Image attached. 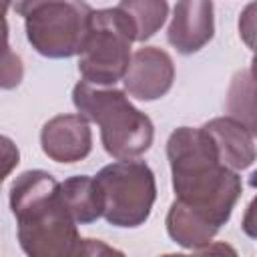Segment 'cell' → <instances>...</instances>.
Returning a JSON list of instances; mask_svg holds the SVG:
<instances>
[{"label":"cell","instance_id":"cell-1","mask_svg":"<svg viewBox=\"0 0 257 257\" xmlns=\"http://www.w3.org/2000/svg\"><path fill=\"white\" fill-rule=\"evenodd\" d=\"M167 159L177 201L223 227L241 197L239 173L227 169L209 135L199 126H179L169 135Z\"/></svg>","mask_w":257,"mask_h":257},{"label":"cell","instance_id":"cell-2","mask_svg":"<svg viewBox=\"0 0 257 257\" xmlns=\"http://www.w3.org/2000/svg\"><path fill=\"white\" fill-rule=\"evenodd\" d=\"M10 209L26 257H72L80 241L78 225L60 197V183L50 173H20L10 185Z\"/></svg>","mask_w":257,"mask_h":257},{"label":"cell","instance_id":"cell-3","mask_svg":"<svg viewBox=\"0 0 257 257\" xmlns=\"http://www.w3.org/2000/svg\"><path fill=\"white\" fill-rule=\"evenodd\" d=\"M72 104L78 114L100 128L104 151L116 161H131L145 155L155 139V126L149 114L139 110L120 88H100L76 82Z\"/></svg>","mask_w":257,"mask_h":257},{"label":"cell","instance_id":"cell-4","mask_svg":"<svg viewBox=\"0 0 257 257\" xmlns=\"http://www.w3.org/2000/svg\"><path fill=\"white\" fill-rule=\"evenodd\" d=\"M12 8L24 18L30 46L46 58L78 56L90 28L92 6L74 0L16 2Z\"/></svg>","mask_w":257,"mask_h":257},{"label":"cell","instance_id":"cell-5","mask_svg":"<svg viewBox=\"0 0 257 257\" xmlns=\"http://www.w3.org/2000/svg\"><path fill=\"white\" fill-rule=\"evenodd\" d=\"M133 42L135 28L118 6L92 10L88 36L78 54L82 82L110 88L122 80L131 64Z\"/></svg>","mask_w":257,"mask_h":257},{"label":"cell","instance_id":"cell-6","mask_svg":"<svg viewBox=\"0 0 257 257\" xmlns=\"http://www.w3.org/2000/svg\"><path fill=\"white\" fill-rule=\"evenodd\" d=\"M102 199V219L120 229L147 223L157 201V181L145 161H114L94 177Z\"/></svg>","mask_w":257,"mask_h":257},{"label":"cell","instance_id":"cell-7","mask_svg":"<svg viewBox=\"0 0 257 257\" xmlns=\"http://www.w3.org/2000/svg\"><path fill=\"white\" fill-rule=\"evenodd\" d=\"M175 82V62L159 46H143L133 52L122 78L124 92L137 100L153 102L163 98Z\"/></svg>","mask_w":257,"mask_h":257},{"label":"cell","instance_id":"cell-8","mask_svg":"<svg viewBox=\"0 0 257 257\" xmlns=\"http://www.w3.org/2000/svg\"><path fill=\"white\" fill-rule=\"evenodd\" d=\"M215 36V6L207 0H185L173 8L167 28L169 44L189 56L205 48Z\"/></svg>","mask_w":257,"mask_h":257},{"label":"cell","instance_id":"cell-9","mask_svg":"<svg viewBox=\"0 0 257 257\" xmlns=\"http://www.w3.org/2000/svg\"><path fill=\"white\" fill-rule=\"evenodd\" d=\"M42 153L54 163H78L92 151V131L80 114H56L40 131Z\"/></svg>","mask_w":257,"mask_h":257},{"label":"cell","instance_id":"cell-10","mask_svg":"<svg viewBox=\"0 0 257 257\" xmlns=\"http://www.w3.org/2000/svg\"><path fill=\"white\" fill-rule=\"evenodd\" d=\"M221 159V163L231 171H245L255 163V133L237 122L231 116L211 118L201 126Z\"/></svg>","mask_w":257,"mask_h":257},{"label":"cell","instance_id":"cell-11","mask_svg":"<svg viewBox=\"0 0 257 257\" xmlns=\"http://www.w3.org/2000/svg\"><path fill=\"white\" fill-rule=\"evenodd\" d=\"M165 225H167L169 237L177 245H181L185 249H193V251L209 245L213 241V237L219 233V227H215L201 213L193 211L191 207L183 205L177 199L171 203V207L167 211Z\"/></svg>","mask_w":257,"mask_h":257},{"label":"cell","instance_id":"cell-12","mask_svg":"<svg viewBox=\"0 0 257 257\" xmlns=\"http://www.w3.org/2000/svg\"><path fill=\"white\" fill-rule=\"evenodd\" d=\"M60 197L76 225H90L102 217L100 191L88 175H74L62 181Z\"/></svg>","mask_w":257,"mask_h":257},{"label":"cell","instance_id":"cell-13","mask_svg":"<svg viewBox=\"0 0 257 257\" xmlns=\"http://www.w3.org/2000/svg\"><path fill=\"white\" fill-rule=\"evenodd\" d=\"M116 6L128 16L135 28V42L153 38L169 16V4L165 0H122Z\"/></svg>","mask_w":257,"mask_h":257},{"label":"cell","instance_id":"cell-14","mask_svg":"<svg viewBox=\"0 0 257 257\" xmlns=\"http://www.w3.org/2000/svg\"><path fill=\"white\" fill-rule=\"evenodd\" d=\"M227 110L229 116L247 126L251 133H257L255 128V106H253V72L251 68L239 70L233 76V82L229 86L227 94Z\"/></svg>","mask_w":257,"mask_h":257},{"label":"cell","instance_id":"cell-15","mask_svg":"<svg viewBox=\"0 0 257 257\" xmlns=\"http://www.w3.org/2000/svg\"><path fill=\"white\" fill-rule=\"evenodd\" d=\"M10 6H12L10 2H0V90H12L20 86L24 78L22 58L10 48V42H8L6 12Z\"/></svg>","mask_w":257,"mask_h":257},{"label":"cell","instance_id":"cell-16","mask_svg":"<svg viewBox=\"0 0 257 257\" xmlns=\"http://www.w3.org/2000/svg\"><path fill=\"white\" fill-rule=\"evenodd\" d=\"M72 257H126L120 249L100 241V239H90V237H80Z\"/></svg>","mask_w":257,"mask_h":257},{"label":"cell","instance_id":"cell-17","mask_svg":"<svg viewBox=\"0 0 257 257\" xmlns=\"http://www.w3.org/2000/svg\"><path fill=\"white\" fill-rule=\"evenodd\" d=\"M18 163H20V151L16 143L10 137L0 135V187L4 179L18 167Z\"/></svg>","mask_w":257,"mask_h":257},{"label":"cell","instance_id":"cell-18","mask_svg":"<svg viewBox=\"0 0 257 257\" xmlns=\"http://www.w3.org/2000/svg\"><path fill=\"white\" fill-rule=\"evenodd\" d=\"M193 257H239V253L227 241H211L209 245L197 249Z\"/></svg>","mask_w":257,"mask_h":257},{"label":"cell","instance_id":"cell-19","mask_svg":"<svg viewBox=\"0 0 257 257\" xmlns=\"http://www.w3.org/2000/svg\"><path fill=\"white\" fill-rule=\"evenodd\" d=\"M255 4H247V8L241 12L239 18V34L247 42L249 48H253V36H255Z\"/></svg>","mask_w":257,"mask_h":257},{"label":"cell","instance_id":"cell-20","mask_svg":"<svg viewBox=\"0 0 257 257\" xmlns=\"http://www.w3.org/2000/svg\"><path fill=\"white\" fill-rule=\"evenodd\" d=\"M161 257H193V255H185V253H165Z\"/></svg>","mask_w":257,"mask_h":257}]
</instances>
